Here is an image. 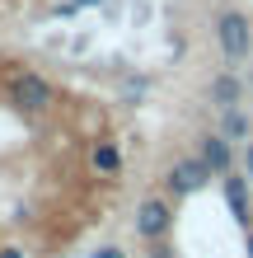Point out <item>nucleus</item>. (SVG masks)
Segmentation results:
<instances>
[{"mask_svg":"<svg viewBox=\"0 0 253 258\" xmlns=\"http://www.w3.org/2000/svg\"><path fill=\"white\" fill-rule=\"evenodd\" d=\"M216 47H220V56H225L230 71L244 66L253 56V24H248L244 10H220L216 14Z\"/></svg>","mask_w":253,"mask_h":258,"instance_id":"nucleus-1","label":"nucleus"},{"mask_svg":"<svg viewBox=\"0 0 253 258\" xmlns=\"http://www.w3.org/2000/svg\"><path fill=\"white\" fill-rule=\"evenodd\" d=\"M5 99H10V108H19V113H47L56 94H52V85L42 80L38 71H10Z\"/></svg>","mask_w":253,"mask_h":258,"instance_id":"nucleus-2","label":"nucleus"},{"mask_svg":"<svg viewBox=\"0 0 253 258\" xmlns=\"http://www.w3.org/2000/svg\"><path fill=\"white\" fill-rule=\"evenodd\" d=\"M169 225H174V207H169V197L145 192L141 202H136V235L145 239V244H155V239H169Z\"/></svg>","mask_w":253,"mask_h":258,"instance_id":"nucleus-3","label":"nucleus"},{"mask_svg":"<svg viewBox=\"0 0 253 258\" xmlns=\"http://www.w3.org/2000/svg\"><path fill=\"white\" fill-rule=\"evenodd\" d=\"M211 169H206V160L202 155H183V160H174L169 164V174H164V188L169 197H192V192H202L206 183H211Z\"/></svg>","mask_w":253,"mask_h":258,"instance_id":"nucleus-4","label":"nucleus"},{"mask_svg":"<svg viewBox=\"0 0 253 258\" xmlns=\"http://www.w3.org/2000/svg\"><path fill=\"white\" fill-rule=\"evenodd\" d=\"M220 192H225V207L239 230H253V183L244 169H230L225 178H220Z\"/></svg>","mask_w":253,"mask_h":258,"instance_id":"nucleus-5","label":"nucleus"},{"mask_svg":"<svg viewBox=\"0 0 253 258\" xmlns=\"http://www.w3.org/2000/svg\"><path fill=\"white\" fill-rule=\"evenodd\" d=\"M89 169H94V178H122V169H127L122 141H113V136H99V141L89 146Z\"/></svg>","mask_w":253,"mask_h":258,"instance_id":"nucleus-6","label":"nucleus"},{"mask_svg":"<svg viewBox=\"0 0 253 258\" xmlns=\"http://www.w3.org/2000/svg\"><path fill=\"white\" fill-rule=\"evenodd\" d=\"M197 155L206 160V169H211L216 178H225V174L234 169V146H230L220 132H206V136H197Z\"/></svg>","mask_w":253,"mask_h":258,"instance_id":"nucleus-7","label":"nucleus"},{"mask_svg":"<svg viewBox=\"0 0 253 258\" xmlns=\"http://www.w3.org/2000/svg\"><path fill=\"white\" fill-rule=\"evenodd\" d=\"M206 94H211V103H216L220 113H225V108H239V103H244V80H239L234 71H220Z\"/></svg>","mask_w":253,"mask_h":258,"instance_id":"nucleus-8","label":"nucleus"},{"mask_svg":"<svg viewBox=\"0 0 253 258\" xmlns=\"http://www.w3.org/2000/svg\"><path fill=\"white\" fill-rule=\"evenodd\" d=\"M216 132L234 146V141H248L253 122H248V113H244V108H225V113H220V127H216Z\"/></svg>","mask_w":253,"mask_h":258,"instance_id":"nucleus-9","label":"nucleus"},{"mask_svg":"<svg viewBox=\"0 0 253 258\" xmlns=\"http://www.w3.org/2000/svg\"><path fill=\"white\" fill-rule=\"evenodd\" d=\"M145 258H174L169 239H155V244H145Z\"/></svg>","mask_w":253,"mask_h":258,"instance_id":"nucleus-10","label":"nucleus"},{"mask_svg":"<svg viewBox=\"0 0 253 258\" xmlns=\"http://www.w3.org/2000/svg\"><path fill=\"white\" fill-rule=\"evenodd\" d=\"M239 160H244V174H248V183H253V141H244V155Z\"/></svg>","mask_w":253,"mask_h":258,"instance_id":"nucleus-11","label":"nucleus"},{"mask_svg":"<svg viewBox=\"0 0 253 258\" xmlns=\"http://www.w3.org/2000/svg\"><path fill=\"white\" fill-rule=\"evenodd\" d=\"M94 258H127V253H122V249H117V244H103V249H99Z\"/></svg>","mask_w":253,"mask_h":258,"instance_id":"nucleus-12","label":"nucleus"},{"mask_svg":"<svg viewBox=\"0 0 253 258\" xmlns=\"http://www.w3.org/2000/svg\"><path fill=\"white\" fill-rule=\"evenodd\" d=\"M66 5H70V10H99L103 0H66Z\"/></svg>","mask_w":253,"mask_h":258,"instance_id":"nucleus-13","label":"nucleus"},{"mask_svg":"<svg viewBox=\"0 0 253 258\" xmlns=\"http://www.w3.org/2000/svg\"><path fill=\"white\" fill-rule=\"evenodd\" d=\"M0 258H24V249H19V244H5V249H0Z\"/></svg>","mask_w":253,"mask_h":258,"instance_id":"nucleus-14","label":"nucleus"},{"mask_svg":"<svg viewBox=\"0 0 253 258\" xmlns=\"http://www.w3.org/2000/svg\"><path fill=\"white\" fill-rule=\"evenodd\" d=\"M244 253L253 258V230H244Z\"/></svg>","mask_w":253,"mask_h":258,"instance_id":"nucleus-15","label":"nucleus"}]
</instances>
